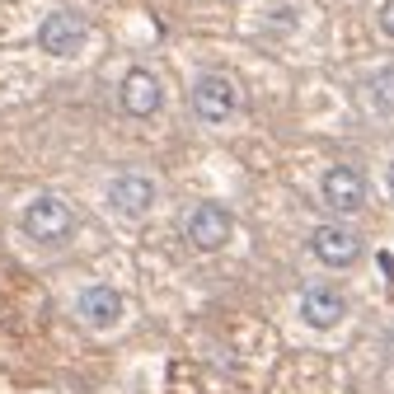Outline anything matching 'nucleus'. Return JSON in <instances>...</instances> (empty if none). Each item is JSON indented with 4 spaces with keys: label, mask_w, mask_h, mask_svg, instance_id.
I'll use <instances>...</instances> for the list:
<instances>
[{
    "label": "nucleus",
    "mask_w": 394,
    "mask_h": 394,
    "mask_svg": "<svg viewBox=\"0 0 394 394\" xmlns=\"http://www.w3.org/2000/svg\"><path fill=\"white\" fill-rule=\"evenodd\" d=\"M183 235H188L192 249L216 253V249L230 244V235H235V216H230L221 202H192L188 216H183Z\"/></svg>",
    "instance_id": "nucleus-5"
},
{
    "label": "nucleus",
    "mask_w": 394,
    "mask_h": 394,
    "mask_svg": "<svg viewBox=\"0 0 394 394\" xmlns=\"http://www.w3.org/2000/svg\"><path fill=\"white\" fill-rule=\"evenodd\" d=\"M376 24H380V33H385V38H394V0H380Z\"/></svg>",
    "instance_id": "nucleus-12"
},
{
    "label": "nucleus",
    "mask_w": 394,
    "mask_h": 394,
    "mask_svg": "<svg viewBox=\"0 0 394 394\" xmlns=\"http://www.w3.org/2000/svg\"><path fill=\"white\" fill-rule=\"evenodd\" d=\"M24 235L33 239V244H43V249H57V244H66V239L76 235V211L62 202V197H52V192H43L38 202L24 206Z\"/></svg>",
    "instance_id": "nucleus-1"
},
{
    "label": "nucleus",
    "mask_w": 394,
    "mask_h": 394,
    "mask_svg": "<svg viewBox=\"0 0 394 394\" xmlns=\"http://www.w3.org/2000/svg\"><path fill=\"white\" fill-rule=\"evenodd\" d=\"M347 319V296L329 282H310L300 291V324L315 333H329Z\"/></svg>",
    "instance_id": "nucleus-8"
},
{
    "label": "nucleus",
    "mask_w": 394,
    "mask_h": 394,
    "mask_svg": "<svg viewBox=\"0 0 394 394\" xmlns=\"http://www.w3.org/2000/svg\"><path fill=\"white\" fill-rule=\"evenodd\" d=\"M310 253H315L324 268L333 272H347V268H357L362 263V235L352 230V225H343V216H333L329 225H315V235H310Z\"/></svg>",
    "instance_id": "nucleus-4"
},
{
    "label": "nucleus",
    "mask_w": 394,
    "mask_h": 394,
    "mask_svg": "<svg viewBox=\"0 0 394 394\" xmlns=\"http://www.w3.org/2000/svg\"><path fill=\"white\" fill-rule=\"evenodd\" d=\"M76 315L90 324V329H118L122 324V296H118V286L108 282H94V286H85L76 296Z\"/></svg>",
    "instance_id": "nucleus-10"
},
{
    "label": "nucleus",
    "mask_w": 394,
    "mask_h": 394,
    "mask_svg": "<svg viewBox=\"0 0 394 394\" xmlns=\"http://www.w3.org/2000/svg\"><path fill=\"white\" fill-rule=\"evenodd\" d=\"M118 104H122L127 118H155L164 108V85L150 66H132L118 85Z\"/></svg>",
    "instance_id": "nucleus-9"
},
{
    "label": "nucleus",
    "mask_w": 394,
    "mask_h": 394,
    "mask_svg": "<svg viewBox=\"0 0 394 394\" xmlns=\"http://www.w3.org/2000/svg\"><path fill=\"white\" fill-rule=\"evenodd\" d=\"M85 38H90V24L71 10H52L43 24H38V48L48 52V57H80L85 52Z\"/></svg>",
    "instance_id": "nucleus-7"
},
{
    "label": "nucleus",
    "mask_w": 394,
    "mask_h": 394,
    "mask_svg": "<svg viewBox=\"0 0 394 394\" xmlns=\"http://www.w3.org/2000/svg\"><path fill=\"white\" fill-rule=\"evenodd\" d=\"M319 202L329 206L333 216H357L366 206V178L352 164H333V169H324V178H319Z\"/></svg>",
    "instance_id": "nucleus-6"
},
{
    "label": "nucleus",
    "mask_w": 394,
    "mask_h": 394,
    "mask_svg": "<svg viewBox=\"0 0 394 394\" xmlns=\"http://www.w3.org/2000/svg\"><path fill=\"white\" fill-rule=\"evenodd\" d=\"M385 188H390V197H394V160H390V169H385Z\"/></svg>",
    "instance_id": "nucleus-13"
},
{
    "label": "nucleus",
    "mask_w": 394,
    "mask_h": 394,
    "mask_svg": "<svg viewBox=\"0 0 394 394\" xmlns=\"http://www.w3.org/2000/svg\"><path fill=\"white\" fill-rule=\"evenodd\" d=\"M192 113H197V122H206V127L230 122L239 113L235 80L225 76V71H202V76L192 80Z\"/></svg>",
    "instance_id": "nucleus-2"
},
{
    "label": "nucleus",
    "mask_w": 394,
    "mask_h": 394,
    "mask_svg": "<svg viewBox=\"0 0 394 394\" xmlns=\"http://www.w3.org/2000/svg\"><path fill=\"white\" fill-rule=\"evenodd\" d=\"M362 99L371 104V113L390 118L394 113V66H380V71H371L362 80Z\"/></svg>",
    "instance_id": "nucleus-11"
},
{
    "label": "nucleus",
    "mask_w": 394,
    "mask_h": 394,
    "mask_svg": "<svg viewBox=\"0 0 394 394\" xmlns=\"http://www.w3.org/2000/svg\"><path fill=\"white\" fill-rule=\"evenodd\" d=\"M160 202V183L150 174L141 169H118L108 178V211L113 216H122V221H141L150 216V206Z\"/></svg>",
    "instance_id": "nucleus-3"
}]
</instances>
